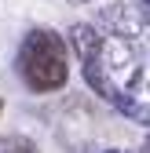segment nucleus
<instances>
[{
  "label": "nucleus",
  "mask_w": 150,
  "mask_h": 153,
  "mask_svg": "<svg viewBox=\"0 0 150 153\" xmlns=\"http://www.w3.org/2000/svg\"><path fill=\"white\" fill-rule=\"evenodd\" d=\"M0 153H37V142L26 135H4L0 139Z\"/></svg>",
  "instance_id": "nucleus-7"
},
{
  "label": "nucleus",
  "mask_w": 150,
  "mask_h": 153,
  "mask_svg": "<svg viewBox=\"0 0 150 153\" xmlns=\"http://www.w3.org/2000/svg\"><path fill=\"white\" fill-rule=\"evenodd\" d=\"M99 18H103V26H110V33H114V36H121V40H136V36L146 29L143 11L132 7V4H124V0L106 4V7L99 11Z\"/></svg>",
  "instance_id": "nucleus-3"
},
{
  "label": "nucleus",
  "mask_w": 150,
  "mask_h": 153,
  "mask_svg": "<svg viewBox=\"0 0 150 153\" xmlns=\"http://www.w3.org/2000/svg\"><path fill=\"white\" fill-rule=\"evenodd\" d=\"M66 40H70L73 55H77L81 62H92V59H99L103 36H99V29H95V26H88V22H77V26H70Z\"/></svg>",
  "instance_id": "nucleus-4"
},
{
  "label": "nucleus",
  "mask_w": 150,
  "mask_h": 153,
  "mask_svg": "<svg viewBox=\"0 0 150 153\" xmlns=\"http://www.w3.org/2000/svg\"><path fill=\"white\" fill-rule=\"evenodd\" d=\"M84 80H88V88L95 91L99 99H106V102H114L117 95H121V91L114 88V80H110V76L103 73V66H99L95 59H92V62H84Z\"/></svg>",
  "instance_id": "nucleus-5"
},
{
  "label": "nucleus",
  "mask_w": 150,
  "mask_h": 153,
  "mask_svg": "<svg viewBox=\"0 0 150 153\" xmlns=\"http://www.w3.org/2000/svg\"><path fill=\"white\" fill-rule=\"evenodd\" d=\"M70 4H88V0H70Z\"/></svg>",
  "instance_id": "nucleus-9"
},
{
  "label": "nucleus",
  "mask_w": 150,
  "mask_h": 153,
  "mask_svg": "<svg viewBox=\"0 0 150 153\" xmlns=\"http://www.w3.org/2000/svg\"><path fill=\"white\" fill-rule=\"evenodd\" d=\"M146 4H150V0H146Z\"/></svg>",
  "instance_id": "nucleus-10"
},
{
  "label": "nucleus",
  "mask_w": 150,
  "mask_h": 153,
  "mask_svg": "<svg viewBox=\"0 0 150 153\" xmlns=\"http://www.w3.org/2000/svg\"><path fill=\"white\" fill-rule=\"evenodd\" d=\"M95 62L103 66V73L110 76V80H114L117 91H121V88H132V84L139 80V51H136L132 40H121V36L103 40Z\"/></svg>",
  "instance_id": "nucleus-2"
},
{
  "label": "nucleus",
  "mask_w": 150,
  "mask_h": 153,
  "mask_svg": "<svg viewBox=\"0 0 150 153\" xmlns=\"http://www.w3.org/2000/svg\"><path fill=\"white\" fill-rule=\"evenodd\" d=\"M103 153H124V149H103Z\"/></svg>",
  "instance_id": "nucleus-8"
},
{
  "label": "nucleus",
  "mask_w": 150,
  "mask_h": 153,
  "mask_svg": "<svg viewBox=\"0 0 150 153\" xmlns=\"http://www.w3.org/2000/svg\"><path fill=\"white\" fill-rule=\"evenodd\" d=\"M114 106L124 113L128 120H136V124H150V106H146V102H136V99H128V95H117Z\"/></svg>",
  "instance_id": "nucleus-6"
},
{
  "label": "nucleus",
  "mask_w": 150,
  "mask_h": 153,
  "mask_svg": "<svg viewBox=\"0 0 150 153\" xmlns=\"http://www.w3.org/2000/svg\"><path fill=\"white\" fill-rule=\"evenodd\" d=\"M18 73L29 91H59L70 76L66 66V40L51 29H29L18 48Z\"/></svg>",
  "instance_id": "nucleus-1"
}]
</instances>
